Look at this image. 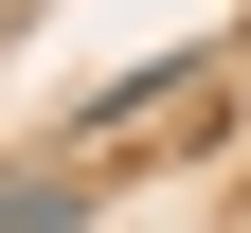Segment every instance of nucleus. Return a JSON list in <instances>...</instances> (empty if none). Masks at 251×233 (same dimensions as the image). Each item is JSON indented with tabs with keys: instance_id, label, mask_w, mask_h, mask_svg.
<instances>
[{
	"instance_id": "f257e3e1",
	"label": "nucleus",
	"mask_w": 251,
	"mask_h": 233,
	"mask_svg": "<svg viewBox=\"0 0 251 233\" xmlns=\"http://www.w3.org/2000/svg\"><path fill=\"white\" fill-rule=\"evenodd\" d=\"M0 233H72V180H0Z\"/></svg>"
}]
</instances>
